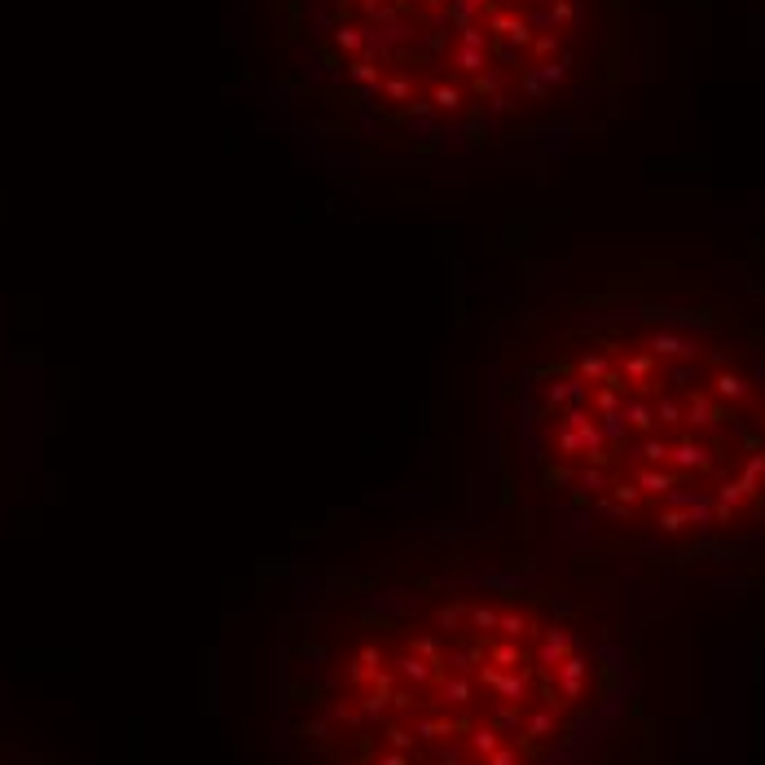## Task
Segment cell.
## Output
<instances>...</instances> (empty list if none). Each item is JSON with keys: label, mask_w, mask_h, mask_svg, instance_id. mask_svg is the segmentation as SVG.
<instances>
[{"label": "cell", "mask_w": 765, "mask_h": 765, "mask_svg": "<svg viewBox=\"0 0 765 765\" xmlns=\"http://www.w3.org/2000/svg\"><path fill=\"white\" fill-rule=\"evenodd\" d=\"M489 449L567 555L765 559V282L647 251L541 268L489 326Z\"/></svg>", "instance_id": "cell-1"}, {"label": "cell", "mask_w": 765, "mask_h": 765, "mask_svg": "<svg viewBox=\"0 0 765 765\" xmlns=\"http://www.w3.org/2000/svg\"><path fill=\"white\" fill-rule=\"evenodd\" d=\"M581 559L330 563L277 620V765H633L638 673Z\"/></svg>", "instance_id": "cell-2"}, {"label": "cell", "mask_w": 765, "mask_h": 765, "mask_svg": "<svg viewBox=\"0 0 765 765\" xmlns=\"http://www.w3.org/2000/svg\"><path fill=\"white\" fill-rule=\"evenodd\" d=\"M286 98L326 146L489 158L612 115L629 0H273Z\"/></svg>", "instance_id": "cell-3"}]
</instances>
